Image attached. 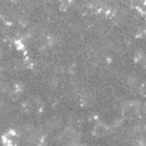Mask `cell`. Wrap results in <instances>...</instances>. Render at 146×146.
<instances>
[{"instance_id": "1", "label": "cell", "mask_w": 146, "mask_h": 146, "mask_svg": "<svg viewBox=\"0 0 146 146\" xmlns=\"http://www.w3.org/2000/svg\"><path fill=\"white\" fill-rule=\"evenodd\" d=\"M106 131H107L106 127H105V125H103V124H99V125H97V127L95 128L94 133H95L96 136H103L104 133H106Z\"/></svg>"}]
</instances>
